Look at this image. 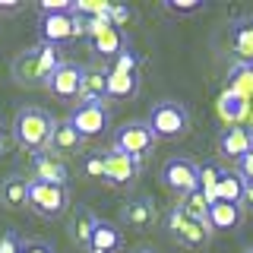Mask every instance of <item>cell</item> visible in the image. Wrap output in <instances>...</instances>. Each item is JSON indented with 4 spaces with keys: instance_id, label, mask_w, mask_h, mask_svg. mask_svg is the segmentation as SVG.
<instances>
[{
    "instance_id": "obj_40",
    "label": "cell",
    "mask_w": 253,
    "mask_h": 253,
    "mask_svg": "<svg viewBox=\"0 0 253 253\" xmlns=\"http://www.w3.org/2000/svg\"><path fill=\"white\" fill-rule=\"evenodd\" d=\"M139 253H152V250H139Z\"/></svg>"
},
{
    "instance_id": "obj_19",
    "label": "cell",
    "mask_w": 253,
    "mask_h": 253,
    "mask_svg": "<svg viewBox=\"0 0 253 253\" xmlns=\"http://www.w3.org/2000/svg\"><path fill=\"white\" fill-rule=\"evenodd\" d=\"M124 221L130 228H136V231H146V228H152V221H155V206L149 203V200H130L124 206Z\"/></svg>"
},
{
    "instance_id": "obj_32",
    "label": "cell",
    "mask_w": 253,
    "mask_h": 253,
    "mask_svg": "<svg viewBox=\"0 0 253 253\" xmlns=\"http://www.w3.org/2000/svg\"><path fill=\"white\" fill-rule=\"evenodd\" d=\"M83 171L85 174H89V177H101V180H105V155H85L83 158Z\"/></svg>"
},
{
    "instance_id": "obj_12",
    "label": "cell",
    "mask_w": 253,
    "mask_h": 253,
    "mask_svg": "<svg viewBox=\"0 0 253 253\" xmlns=\"http://www.w3.org/2000/svg\"><path fill=\"white\" fill-rule=\"evenodd\" d=\"M32 180H44L54 187H67V165L54 152H35L32 155Z\"/></svg>"
},
{
    "instance_id": "obj_6",
    "label": "cell",
    "mask_w": 253,
    "mask_h": 253,
    "mask_svg": "<svg viewBox=\"0 0 253 253\" xmlns=\"http://www.w3.org/2000/svg\"><path fill=\"white\" fill-rule=\"evenodd\" d=\"M168 228H171V237L177 244H184V247H206L209 244V231H212L206 221L190 218L180 206H174L168 212Z\"/></svg>"
},
{
    "instance_id": "obj_18",
    "label": "cell",
    "mask_w": 253,
    "mask_h": 253,
    "mask_svg": "<svg viewBox=\"0 0 253 253\" xmlns=\"http://www.w3.org/2000/svg\"><path fill=\"white\" fill-rule=\"evenodd\" d=\"M250 101H244V98H237L234 92H221V98H218V114H221V121H225L228 126H241V121L250 114Z\"/></svg>"
},
{
    "instance_id": "obj_1",
    "label": "cell",
    "mask_w": 253,
    "mask_h": 253,
    "mask_svg": "<svg viewBox=\"0 0 253 253\" xmlns=\"http://www.w3.org/2000/svg\"><path fill=\"white\" fill-rule=\"evenodd\" d=\"M60 63H63L60 47L38 42L35 47H29L19 57H13V79L19 85H47V79H51V73Z\"/></svg>"
},
{
    "instance_id": "obj_7",
    "label": "cell",
    "mask_w": 253,
    "mask_h": 253,
    "mask_svg": "<svg viewBox=\"0 0 253 253\" xmlns=\"http://www.w3.org/2000/svg\"><path fill=\"white\" fill-rule=\"evenodd\" d=\"M162 180L177 196H190L200 190V168L190 158H168L162 168Z\"/></svg>"
},
{
    "instance_id": "obj_11",
    "label": "cell",
    "mask_w": 253,
    "mask_h": 253,
    "mask_svg": "<svg viewBox=\"0 0 253 253\" xmlns=\"http://www.w3.org/2000/svg\"><path fill=\"white\" fill-rule=\"evenodd\" d=\"M76 29V16L73 13H54V16H42V22H38V38H42V44H54L60 47L63 42H70Z\"/></svg>"
},
{
    "instance_id": "obj_3",
    "label": "cell",
    "mask_w": 253,
    "mask_h": 253,
    "mask_svg": "<svg viewBox=\"0 0 253 253\" xmlns=\"http://www.w3.org/2000/svg\"><path fill=\"white\" fill-rule=\"evenodd\" d=\"M149 126L155 139H177L190 130V111L180 101H158L149 111Z\"/></svg>"
},
{
    "instance_id": "obj_29",
    "label": "cell",
    "mask_w": 253,
    "mask_h": 253,
    "mask_svg": "<svg viewBox=\"0 0 253 253\" xmlns=\"http://www.w3.org/2000/svg\"><path fill=\"white\" fill-rule=\"evenodd\" d=\"M108 70H121V73H139V57L126 47V51H121L114 60H111Z\"/></svg>"
},
{
    "instance_id": "obj_25",
    "label": "cell",
    "mask_w": 253,
    "mask_h": 253,
    "mask_svg": "<svg viewBox=\"0 0 253 253\" xmlns=\"http://www.w3.org/2000/svg\"><path fill=\"white\" fill-rule=\"evenodd\" d=\"M228 92H234L237 98L253 105V67L250 63H234L231 79H228Z\"/></svg>"
},
{
    "instance_id": "obj_17",
    "label": "cell",
    "mask_w": 253,
    "mask_h": 253,
    "mask_svg": "<svg viewBox=\"0 0 253 253\" xmlns=\"http://www.w3.org/2000/svg\"><path fill=\"white\" fill-rule=\"evenodd\" d=\"M241 225V206L237 203H212L209 206V228L212 231H231Z\"/></svg>"
},
{
    "instance_id": "obj_30",
    "label": "cell",
    "mask_w": 253,
    "mask_h": 253,
    "mask_svg": "<svg viewBox=\"0 0 253 253\" xmlns=\"http://www.w3.org/2000/svg\"><path fill=\"white\" fill-rule=\"evenodd\" d=\"M165 10L177 13V16H190V13L203 10V0H165Z\"/></svg>"
},
{
    "instance_id": "obj_33",
    "label": "cell",
    "mask_w": 253,
    "mask_h": 253,
    "mask_svg": "<svg viewBox=\"0 0 253 253\" xmlns=\"http://www.w3.org/2000/svg\"><path fill=\"white\" fill-rule=\"evenodd\" d=\"M22 247H26V241H22L16 231H6L0 237V253H22Z\"/></svg>"
},
{
    "instance_id": "obj_35",
    "label": "cell",
    "mask_w": 253,
    "mask_h": 253,
    "mask_svg": "<svg viewBox=\"0 0 253 253\" xmlns=\"http://www.w3.org/2000/svg\"><path fill=\"white\" fill-rule=\"evenodd\" d=\"M22 253H57V250H54L47 241H26V247H22Z\"/></svg>"
},
{
    "instance_id": "obj_23",
    "label": "cell",
    "mask_w": 253,
    "mask_h": 253,
    "mask_svg": "<svg viewBox=\"0 0 253 253\" xmlns=\"http://www.w3.org/2000/svg\"><path fill=\"white\" fill-rule=\"evenodd\" d=\"M244 187H247V180L241 177L237 171H225L218 180V190H215V203H244Z\"/></svg>"
},
{
    "instance_id": "obj_28",
    "label": "cell",
    "mask_w": 253,
    "mask_h": 253,
    "mask_svg": "<svg viewBox=\"0 0 253 253\" xmlns=\"http://www.w3.org/2000/svg\"><path fill=\"white\" fill-rule=\"evenodd\" d=\"M221 168H215V165H203L200 168V190L206 193V200L215 203V190H218V180H221Z\"/></svg>"
},
{
    "instance_id": "obj_20",
    "label": "cell",
    "mask_w": 253,
    "mask_h": 253,
    "mask_svg": "<svg viewBox=\"0 0 253 253\" xmlns=\"http://www.w3.org/2000/svg\"><path fill=\"white\" fill-rule=\"evenodd\" d=\"M121 247V228L114 221H101L98 218V228L92 234V244H89V253H114Z\"/></svg>"
},
{
    "instance_id": "obj_39",
    "label": "cell",
    "mask_w": 253,
    "mask_h": 253,
    "mask_svg": "<svg viewBox=\"0 0 253 253\" xmlns=\"http://www.w3.org/2000/svg\"><path fill=\"white\" fill-rule=\"evenodd\" d=\"M0 152H3V139H0Z\"/></svg>"
},
{
    "instance_id": "obj_14",
    "label": "cell",
    "mask_w": 253,
    "mask_h": 253,
    "mask_svg": "<svg viewBox=\"0 0 253 253\" xmlns=\"http://www.w3.org/2000/svg\"><path fill=\"white\" fill-rule=\"evenodd\" d=\"M218 152L225 158H234V162H241L247 152H253V130L247 126H225L218 136Z\"/></svg>"
},
{
    "instance_id": "obj_21",
    "label": "cell",
    "mask_w": 253,
    "mask_h": 253,
    "mask_svg": "<svg viewBox=\"0 0 253 253\" xmlns=\"http://www.w3.org/2000/svg\"><path fill=\"white\" fill-rule=\"evenodd\" d=\"M231 42H234V54L241 63L253 67V19H241L231 29Z\"/></svg>"
},
{
    "instance_id": "obj_22",
    "label": "cell",
    "mask_w": 253,
    "mask_h": 253,
    "mask_svg": "<svg viewBox=\"0 0 253 253\" xmlns=\"http://www.w3.org/2000/svg\"><path fill=\"white\" fill-rule=\"evenodd\" d=\"M139 89V73L108 70V98H133Z\"/></svg>"
},
{
    "instance_id": "obj_27",
    "label": "cell",
    "mask_w": 253,
    "mask_h": 253,
    "mask_svg": "<svg viewBox=\"0 0 253 253\" xmlns=\"http://www.w3.org/2000/svg\"><path fill=\"white\" fill-rule=\"evenodd\" d=\"M209 206H212V203L206 200V193H203V190H196V193L184 196L180 209H184L190 218H196V221H206V225H209Z\"/></svg>"
},
{
    "instance_id": "obj_24",
    "label": "cell",
    "mask_w": 253,
    "mask_h": 253,
    "mask_svg": "<svg viewBox=\"0 0 253 253\" xmlns=\"http://www.w3.org/2000/svg\"><path fill=\"white\" fill-rule=\"evenodd\" d=\"M95 228H98V218L92 215V209L79 206L76 215H73V225H70V234H73V241H76V244H83V247H89Z\"/></svg>"
},
{
    "instance_id": "obj_15",
    "label": "cell",
    "mask_w": 253,
    "mask_h": 253,
    "mask_svg": "<svg viewBox=\"0 0 253 253\" xmlns=\"http://www.w3.org/2000/svg\"><path fill=\"white\" fill-rule=\"evenodd\" d=\"M83 105H101L108 98V70H89L85 67L83 92H79Z\"/></svg>"
},
{
    "instance_id": "obj_9",
    "label": "cell",
    "mask_w": 253,
    "mask_h": 253,
    "mask_svg": "<svg viewBox=\"0 0 253 253\" xmlns=\"http://www.w3.org/2000/svg\"><path fill=\"white\" fill-rule=\"evenodd\" d=\"M83 79H85V67H79V63H70L63 60L57 70L51 73L44 89L54 95V98H79V92H83Z\"/></svg>"
},
{
    "instance_id": "obj_8",
    "label": "cell",
    "mask_w": 253,
    "mask_h": 253,
    "mask_svg": "<svg viewBox=\"0 0 253 253\" xmlns=\"http://www.w3.org/2000/svg\"><path fill=\"white\" fill-rule=\"evenodd\" d=\"M70 126L79 133L83 139H92V136H101V133L108 130V124H111V111L105 108V101L101 105H79L70 111Z\"/></svg>"
},
{
    "instance_id": "obj_13",
    "label": "cell",
    "mask_w": 253,
    "mask_h": 253,
    "mask_svg": "<svg viewBox=\"0 0 253 253\" xmlns=\"http://www.w3.org/2000/svg\"><path fill=\"white\" fill-rule=\"evenodd\" d=\"M139 174V158H130L124 152H105V180L111 187H124Z\"/></svg>"
},
{
    "instance_id": "obj_34",
    "label": "cell",
    "mask_w": 253,
    "mask_h": 253,
    "mask_svg": "<svg viewBox=\"0 0 253 253\" xmlns=\"http://www.w3.org/2000/svg\"><path fill=\"white\" fill-rule=\"evenodd\" d=\"M237 174H241L244 180H250V184H253V152H247L241 162H237Z\"/></svg>"
},
{
    "instance_id": "obj_26",
    "label": "cell",
    "mask_w": 253,
    "mask_h": 253,
    "mask_svg": "<svg viewBox=\"0 0 253 253\" xmlns=\"http://www.w3.org/2000/svg\"><path fill=\"white\" fill-rule=\"evenodd\" d=\"M29 184L32 177H6L3 187H0V196L10 209H19V206H29Z\"/></svg>"
},
{
    "instance_id": "obj_4",
    "label": "cell",
    "mask_w": 253,
    "mask_h": 253,
    "mask_svg": "<svg viewBox=\"0 0 253 253\" xmlns=\"http://www.w3.org/2000/svg\"><path fill=\"white\" fill-rule=\"evenodd\" d=\"M70 206V190L67 187H54L44 180H32L29 184V209L42 218H57L67 212Z\"/></svg>"
},
{
    "instance_id": "obj_36",
    "label": "cell",
    "mask_w": 253,
    "mask_h": 253,
    "mask_svg": "<svg viewBox=\"0 0 253 253\" xmlns=\"http://www.w3.org/2000/svg\"><path fill=\"white\" fill-rule=\"evenodd\" d=\"M108 19H111V22H114V26H117V29H121V26H124V22H126V19H130V10H126V6H114V10H111V16H108Z\"/></svg>"
},
{
    "instance_id": "obj_31",
    "label": "cell",
    "mask_w": 253,
    "mask_h": 253,
    "mask_svg": "<svg viewBox=\"0 0 253 253\" xmlns=\"http://www.w3.org/2000/svg\"><path fill=\"white\" fill-rule=\"evenodd\" d=\"M42 16H54V13H73V0H42L38 3Z\"/></svg>"
},
{
    "instance_id": "obj_10",
    "label": "cell",
    "mask_w": 253,
    "mask_h": 253,
    "mask_svg": "<svg viewBox=\"0 0 253 253\" xmlns=\"http://www.w3.org/2000/svg\"><path fill=\"white\" fill-rule=\"evenodd\" d=\"M85 22H89V42H92V47L101 54V57L114 60L121 51H126L121 29H117L108 16H101V19H85Z\"/></svg>"
},
{
    "instance_id": "obj_16",
    "label": "cell",
    "mask_w": 253,
    "mask_h": 253,
    "mask_svg": "<svg viewBox=\"0 0 253 253\" xmlns=\"http://www.w3.org/2000/svg\"><path fill=\"white\" fill-rule=\"evenodd\" d=\"M79 146H83V136L70 126V121H57L51 133V146H47V152L54 155H70V152H79Z\"/></svg>"
},
{
    "instance_id": "obj_5",
    "label": "cell",
    "mask_w": 253,
    "mask_h": 253,
    "mask_svg": "<svg viewBox=\"0 0 253 253\" xmlns=\"http://www.w3.org/2000/svg\"><path fill=\"white\" fill-rule=\"evenodd\" d=\"M155 146V133L149 121H130L114 133V152H124L130 158H142Z\"/></svg>"
},
{
    "instance_id": "obj_37",
    "label": "cell",
    "mask_w": 253,
    "mask_h": 253,
    "mask_svg": "<svg viewBox=\"0 0 253 253\" xmlns=\"http://www.w3.org/2000/svg\"><path fill=\"white\" fill-rule=\"evenodd\" d=\"M19 10H22L19 0H0V16H13V13H19Z\"/></svg>"
},
{
    "instance_id": "obj_2",
    "label": "cell",
    "mask_w": 253,
    "mask_h": 253,
    "mask_svg": "<svg viewBox=\"0 0 253 253\" xmlns=\"http://www.w3.org/2000/svg\"><path fill=\"white\" fill-rule=\"evenodd\" d=\"M54 126H57V121H54L44 108L29 105V108H19V111H16L13 136H16V142H19L22 149H29V152L35 155V152H44V149L51 146Z\"/></svg>"
},
{
    "instance_id": "obj_38",
    "label": "cell",
    "mask_w": 253,
    "mask_h": 253,
    "mask_svg": "<svg viewBox=\"0 0 253 253\" xmlns=\"http://www.w3.org/2000/svg\"><path fill=\"white\" fill-rule=\"evenodd\" d=\"M244 203L253 206V184H250V180H247V187H244Z\"/></svg>"
}]
</instances>
